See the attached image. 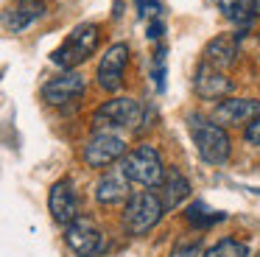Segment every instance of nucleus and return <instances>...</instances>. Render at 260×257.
Listing matches in <instances>:
<instances>
[{
  "mask_svg": "<svg viewBox=\"0 0 260 257\" xmlns=\"http://www.w3.org/2000/svg\"><path fill=\"white\" fill-rule=\"evenodd\" d=\"M64 243L76 257H98L107 249V238L90 218H76L64 227Z\"/></svg>",
  "mask_w": 260,
  "mask_h": 257,
  "instance_id": "nucleus-7",
  "label": "nucleus"
},
{
  "mask_svg": "<svg viewBox=\"0 0 260 257\" xmlns=\"http://www.w3.org/2000/svg\"><path fill=\"white\" fill-rule=\"evenodd\" d=\"M84 89H87L84 76L68 70V73H62V76H56V78L42 84V101L51 104V106H64V104H70V101H79L81 95H84Z\"/></svg>",
  "mask_w": 260,
  "mask_h": 257,
  "instance_id": "nucleus-10",
  "label": "nucleus"
},
{
  "mask_svg": "<svg viewBox=\"0 0 260 257\" xmlns=\"http://www.w3.org/2000/svg\"><path fill=\"white\" fill-rule=\"evenodd\" d=\"M193 89H196V95L204 98V101H221L224 95L232 92V81L221 70H215V67L199 61L196 76H193Z\"/></svg>",
  "mask_w": 260,
  "mask_h": 257,
  "instance_id": "nucleus-12",
  "label": "nucleus"
},
{
  "mask_svg": "<svg viewBox=\"0 0 260 257\" xmlns=\"http://www.w3.org/2000/svg\"><path fill=\"white\" fill-rule=\"evenodd\" d=\"M48 210L51 218L59 227H68L70 221L79 218V193H76V184L70 176H62L51 184V193H48Z\"/></svg>",
  "mask_w": 260,
  "mask_h": 257,
  "instance_id": "nucleus-9",
  "label": "nucleus"
},
{
  "mask_svg": "<svg viewBox=\"0 0 260 257\" xmlns=\"http://www.w3.org/2000/svg\"><path fill=\"white\" fill-rule=\"evenodd\" d=\"M202 238H187V240H179L174 243L171 249V257H202Z\"/></svg>",
  "mask_w": 260,
  "mask_h": 257,
  "instance_id": "nucleus-20",
  "label": "nucleus"
},
{
  "mask_svg": "<svg viewBox=\"0 0 260 257\" xmlns=\"http://www.w3.org/2000/svg\"><path fill=\"white\" fill-rule=\"evenodd\" d=\"M123 154H126V140L118 132H92V137L81 148V159L92 171H104V168L115 165Z\"/></svg>",
  "mask_w": 260,
  "mask_h": 257,
  "instance_id": "nucleus-6",
  "label": "nucleus"
},
{
  "mask_svg": "<svg viewBox=\"0 0 260 257\" xmlns=\"http://www.w3.org/2000/svg\"><path fill=\"white\" fill-rule=\"evenodd\" d=\"M185 218H187V223H193V227H199V229H207V227H213V223L224 221V212H215V210H210L207 204H202V201H193V204L187 207Z\"/></svg>",
  "mask_w": 260,
  "mask_h": 257,
  "instance_id": "nucleus-18",
  "label": "nucleus"
},
{
  "mask_svg": "<svg viewBox=\"0 0 260 257\" xmlns=\"http://www.w3.org/2000/svg\"><path fill=\"white\" fill-rule=\"evenodd\" d=\"M98 42H101V28L95 22H81L64 37V42L51 53V61L62 70H73L76 65L87 61L95 53Z\"/></svg>",
  "mask_w": 260,
  "mask_h": 257,
  "instance_id": "nucleus-2",
  "label": "nucleus"
},
{
  "mask_svg": "<svg viewBox=\"0 0 260 257\" xmlns=\"http://www.w3.org/2000/svg\"><path fill=\"white\" fill-rule=\"evenodd\" d=\"M159 187V204H162L165 212L176 210V207L182 204V201L190 199V182H187V176L179 171V168H171V171L162 173V182L157 184Z\"/></svg>",
  "mask_w": 260,
  "mask_h": 257,
  "instance_id": "nucleus-13",
  "label": "nucleus"
},
{
  "mask_svg": "<svg viewBox=\"0 0 260 257\" xmlns=\"http://www.w3.org/2000/svg\"><path fill=\"white\" fill-rule=\"evenodd\" d=\"M215 9L226 17L230 22H238V25H246L249 20L254 17L252 0H213Z\"/></svg>",
  "mask_w": 260,
  "mask_h": 257,
  "instance_id": "nucleus-17",
  "label": "nucleus"
},
{
  "mask_svg": "<svg viewBox=\"0 0 260 257\" xmlns=\"http://www.w3.org/2000/svg\"><path fill=\"white\" fill-rule=\"evenodd\" d=\"M140 17H148V20H162V6L154 3V0H140Z\"/></svg>",
  "mask_w": 260,
  "mask_h": 257,
  "instance_id": "nucleus-22",
  "label": "nucleus"
},
{
  "mask_svg": "<svg viewBox=\"0 0 260 257\" xmlns=\"http://www.w3.org/2000/svg\"><path fill=\"white\" fill-rule=\"evenodd\" d=\"M129 196H132L129 179L120 173V168L118 171H107L95 184V201L104 207H118V204H123Z\"/></svg>",
  "mask_w": 260,
  "mask_h": 257,
  "instance_id": "nucleus-14",
  "label": "nucleus"
},
{
  "mask_svg": "<svg viewBox=\"0 0 260 257\" xmlns=\"http://www.w3.org/2000/svg\"><path fill=\"white\" fill-rule=\"evenodd\" d=\"M252 9H254V14L260 11V0H252Z\"/></svg>",
  "mask_w": 260,
  "mask_h": 257,
  "instance_id": "nucleus-24",
  "label": "nucleus"
},
{
  "mask_svg": "<svg viewBox=\"0 0 260 257\" xmlns=\"http://www.w3.org/2000/svg\"><path fill=\"white\" fill-rule=\"evenodd\" d=\"M126 65H129V45L126 42H115L104 50L101 61H98V87L104 92H118L123 87V73H126Z\"/></svg>",
  "mask_w": 260,
  "mask_h": 257,
  "instance_id": "nucleus-8",
  "label": "nucleus"
},
{
  "mask_svg": "<svg viewBox=\"0 0 260 257\" xmlns=\"http://www.w3.org/2000/svg\"><path fill=\"white\" fill-rule=\"evenodd\" d=\"M42 14H45V0H14L6 9V28L17 34L37 22Z\"/></svg>",
  "mask_w": 260,
  "mask_h": 257,
  "instance_id": "nucleus-16",
  "label": "nucleus"
},
{
  "mask_svg": "<svg viewBox=\"0 0 260 257\" xmlns=\"http://www.w3.org/2000/svg\"><path fill=\"white\" fill-rule=\"evenodd\" d=\"M243 140H246L249 145H260V115L246 123V128H243Z\"/></svg>",
  "mask_w": 260,
  "mask_h": 257,
  "instance_id": "nucleus-21",
  "label": "nucleus"
},
{
  "mask_svg": "<svg viewBox=\"0 0 260 257\" xmlns=\"http://www.w3.org/2000/svg\"><path fill=\"white\" fill-rule=\"evenodd\" d=\"M238 59V37L235 34H221V37L210 39L207 48H204V65L215 67V70H230Z\"/></svg>",
  "mask_w": 260,
  "mask_h": 257,
  "instance_id": "nucleus-15",
  "label": "nucleus"
},
{
  "mask_svg": "<svg viewBox=\"0 0 260 257\" xmlns=\"http://www.w3.org/2000/svg\"><path fill=\"white\" fill-rule=\"evenodd\" d=\"M118 162H120V173L135 184L157 187V184L162 182V173H165L162 156H159V151L154 148V145H148V143L135 145V148L126 151Z\"/></svg>",
  "mask_w": 260,
  "mask_h": 257,
  "instance_id": "nucleus-3",
  "label": "nucleus"
},
{
  "mask_svg": "<svg viewBox=\"0 0 260 257\" xmlns=\"http://www.w3.org/2000/svg\"><path fill=\"white\" fill-rule=\"evenodd\" d=\"M187 128H190L193 145H196L199 156H202L207 165H224L232 154V140L226 134L224 126L213 120V117H204L199 112H193L187 117Z\"/></svg>",
  "mask_w": 260,
  "mask_h": 257,
  "instance_id": "nucleus-1",
  "label": "nucleus"
},
{
  "mask_svg": "<svg viewBox=\"0 0 260 257\" xmlns=\"http://www.w3.org/2000/svg\"><path fill=\"white\" fill-rule=\"evenodd\" d=\"M123 204H126L123 207V229L132 238L148 235L165 215L157 193H151V190H137V193H132Z\"/></svg>",
  "mask_w": 260,
  "mask_h": 257,
  "instance_id": "nucleus-4",
  "label": "nucleus"
},
{
  "mask_svg": "<svg viewBox=\"0 0 260 257\" xmlns=\"http://www.w3.org/2000/svg\"><path fill=\"white\" fill-rule=\"evenodd\" d=\"M260 115V101L257 98H224L215 104L213 120L218 126H238V123H249Z\"/></svg>",
  "mask_w": 260,
  "mask_h": 257,
  "instance_id": "nucleus-11",
  "label": "nucleus"
},
{
  "mask_svg": "<svg viewBox=\"0 0 260 257\" xmlns=\"http://www.w3.org/2000/svg\"><path fill=\"white\" fill-rule=\"evenodd\" d=\"M202 257H249V249H246L243 240L230 238V235H226V238L215 240V246H210Z\"/></svg>",
  "mask_w": 260,
  "mask_h": 257,
  "instance_id": "nucleus-19",
  "label": "nucleus"
},
{
  "mask_svg": "<svg viewBox=\"0 0 260 257\" xmlns=\"http://www.w3.org/2000/svg\"><path fill=\"white\" fill-rule=\"evenodd\" d=\"M165 31V22L162 20H151L148 22V39H159Z\"/></svg>",
  "mask_w": 260,
  "mask_h": 257,
  "instance_id": "nucleus-23",
  "label": "nucleus"
},
{
  "mask_svg": "<svg viewBox=\"0 0 260 257\" xmlns=\"http://www.w3.org/2000/svg\"><path fill=\"white\" fill-rule=\"evenodd\" d=\"M143 120V106L135 98H112L104 101L95 112H92L90 123L92 132H115V128H137Z\"/></svg>",
  "mask_w": 260,
  "mask_h": 257,
  "instance_id": "nucleus-5",
  "label": "nucleus"
}]
</instances>
